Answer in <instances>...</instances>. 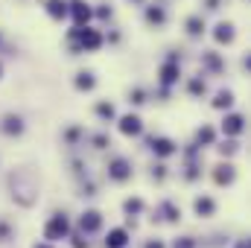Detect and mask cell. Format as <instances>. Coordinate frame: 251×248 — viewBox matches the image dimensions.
Segmentation results:
<instances>
[{
    "label": "cell",
    "mask_w": 251,
    "mask_h": 248,
    "mask_svg": "<svg viewBox=\"0 0 251 248\" xmlns=\"http://www.w3.org/2000/svg\"><path fill=\"white\" fill-rule=\"evenodd\" d=\"M213 35H216L219 44H231V41H234V26H231V24H219Z\"/></svg>",
    "instance_id": "10"
},
{
    "label": "cell",
    "mask_w": 251,
    "mask_h": 248,
    "mask_svg": "<svg viewBox=\"0 0 251 248\" xmlns=\"http://www.w3.org/2000/svg\"><path fill=\"white\" fill-rule=\"evenodd\" d=\"M199 143H213V128H207V125H204V128L199 131Z\"/></svg>",
    "instance_id": "22"
},
{
    "label": "cell",
    "mask_w": 251,
    "mask_h": 248,
    "mask_svg": "<svg viewBox=\"0 0 251 248\" xmlns=\"http://www.w3.org/2000/svg\"><path fill=\"white\" fill-rule=\"evenodd\" d=\"M79 225H82V231H97V228L102 225V219H100V213H97V210H88V213H82Z\"/></svg>",
    "instance_id": "8"
},
{
    "label": "cell",
    "mask_w": 251,
    "mask_h": 248,
    "mask_svg": "<svg viewBox=\"0 0 251 248\" xmlns=\"http://www.w3.org/2000/svg\"><path fill=\"white\" fill-rule=\"evenodd\" d=\"M190 91H193V94H204V82H201V79H193V82H190Z\"/></svg>",
    "instance_id": "24"
},
{
    "label": "cell",
    "mask_w": 251,
    "mask_h": 248,
    "mask_svg": "<svg viewBox=\"0 0 251 248\" xmlns=\"http://www.w3.org/2000/svg\"><path fill=\"white\" fill-rule=\"evenodd\" d=\"M0 70H3V67H0Z\"/></svg>",
    "instance_id": "31"
},
{
    "label": "cell",
    "mask_w": 251,
    "mask_h": 248,
    "mask_svg": "<svg viewBox=\"0 0 251 248\" xmlns=\"http://www.w3.org/2000/svg\"><path fill=\"white\" fill-rule=\"evenodd\" d=\"M67 231H70V225H67V216H53L50 222H47V228H44V237L53 243V240H64L67 237Z\"/></svg>",
    "instance_id": "1"
},
{
    "label": "cell",
    "mask_w": 251,
    "mask_h": 248,
    "mask_svg": "<svg viewBox=\"0 0 251 248\" xmlns=\"http://www.w3.org/2000/svg\"><path fill=\"white\" fill-rule=\"evenodd\" d=\"M164 18H167L164 9H158V6H149V9H146V21H149V24H164Z\"/></svg>",
    "instance_id": "15"
},
{
    "label": "cell",
    "mask_w": 251,
    "mask_h": 248,
    "mask_svg": "<svg viewBox=\"0 0 251 248\" xmlns=\"http://www.w3.org/2000/svg\"><path fill=\"white\" fill-rule=\"evenodd\" d=\"M131 102L140 105V102H143V91H134V94H131Z\"/></svg>",
    "instance_id": "26"
},
{
    "label": "cell",
    "mask_w": 251,
    "mask_h": 248,
    "mask_svg": "<svg viewBox=\"0 0 251 248\" xmlns=\"http://www.w3.org/2000/svg\"><path fill=\"white\" fill-rule=\"evenodd\" d=\"M213 178H216V184H231V181H234V167H231V164H222V167H216Z\"/></svg>",
    "instance_id": "9"
},
{
    "label": "cell",
    "mask_w": 251,
    "mask_h": 248,
    "mask_svg": "<svg viewBox=\"0 0 251 248\" xmlns=\"http://www.w3.org/2000/svg\"><path fill=\"white\" fill-rule=\"evenodd\" d=\"M97 114H100V117H114V105H111V102H100V105H97Z\"/></svg>",
    "instance_id": "21"
},
{
    "label": "cell",
    "mask_w": 251,
    "mask_h": 248,
    "mask_svg": "<svg viewBox=\"0 0 251 248\" xmlns=\"http://www.w3.org/2000/svg\"><path fill=\"white\" fill-rule=\"evenodd\" d=\"M128 243V234H126L123 228H114V231H108V237H105V246L108 248H126Z\"/></svg>",
    "instance_id": "6"
},
{
    "label": "cell",
    "mask_w": 251,
    "mask_h": 248,
    "mask_svg": "<svg viewBox=\"0 0 251 248\" xmlns=\"http://www.w3.org/2000/svg\"><path fill=\"white\" fill-rule=\"evenodd\" d=\"M120 131H123V134H131V137H134V134H140V131H143L140 117H134V114L123 117V120H120Z\"/></svg>",
    "instance_id": "5"
},
{
    "label": "cell",
    "mask_w": 251,
    "mask_h": 248,
    "mask_svg": "<svg viewBox=\"0 0 251 248\" xmlns=\"http://www.w3.org/2000/svg\"><path fill=\"white\" fill-rule=\"evenodd\" d=\"M243 123H246V120H243L240 114H231V117H225V120H222V131H225V134H240V131L246 128Z\"/></svg>",
    "instance_id": "7"
},
{
    "label": "cell",
    "mask_w": 251,
    "mask_h": 248,
    "mask_svg": "<svg viewBox=\"0 0 251 248\" xmlns=\"http://www.w3.org/2000/svg\"><path fill=\"white\" fill-rule=\"evenodd\" d=\"M3 131H6V134H21V131H24V123H21L18 117H6V120H3Z\"/></svg>",
    "instance_id": "14"
},
{
    "label": "cell",
    "mask_w": 251,
    "mask_h": 248,
    "mask_svg": "<svg viewBox=\"0 0 251 248\" xmlns=\"http://www.w3.org/2000/svg\"><path fill=\"white\" fill-rule=\"evenodd\" d=\"M219 152H222V155H234V152H237V143H234V140H231V143H222Z\"/></svg>",
    "instance_id": "25"
},
{
    "label": "cell",
    "mask_w": 251,
    "mask_h": 248,
    "mask_svg": "<svg viewBox=\"0 0 251 248\" xmlns=\"http://www.w3.org/2000/svg\"><path fill=\"white\" fill-rule=\"evenodd\" d=\"M187 32H190V35H201V32H204V21L190 18V21H187Z\"/></svg>",
    "instance_id": "18"
},
{
    "label": "cell",
    "mask_w": 251,
    "mask_h": 248,
    "mask_svg": "<svg viewBox=\"0 0 251 248\" xmlns=\"http://www.w3.org/2000/svg\"><path fill=\"white\" fill-rule=\"evenodd\" d=\"M176 79H178V64L176 62L164 64V67H161V82H164V85H173Z\"/></svg>",
    "instance_id": "11"
},
{
    "label": "cell",
    "mask_w": 251,
    "mask_h": 248,
    "mask_svg": "<svg viewBox=\"0 0 251 248\" xmlns=\"http://www.w3.org/2000/svg\"><path fill=\"white\" fill-rule=\"evenodd\" d=\"M231 102H234V94H231V91H222V94L213 99V108H228Z\"/></svg>",
    "instance_id": "16"
},
{
    "label": "cell",
    "mask_w": 251,
    "mask_h": 248,
    "mask_svg": "<svg viewBox=\"0 0 251 248\" xmlns=\"http://www.w3.org/2000/svg\"><path fill=\"white\" fill-rule=\"evenodd\" d=\"M140 207H143V204H140V198H128V201H126V213H137Z\"/></svg>",
    "instance_id": "23"
},
{
    "label": "cell",
    "mask_w": 251,
    "mask_h": 248,
    "mask_svg": "<svg viewBox=\"0 0 251 248\" xmlns=\"http://www.w3.org/2000/svg\"><path fill=\"white\" fill-rule=\"evenodd\" d=\"M149 146H152V152L161 155V158H170V155L176 152V143H173L170 137H149Z\"/></svg>",
    "instance_id": "3"
},
{
    "label": "cell",
    "mask_w": 251,
    "mask_h": 248,
    "mask_svg": "<svg viewBox=\"0 0 251 248\" xmlns=\"http://www.w3.org/2000/svg\"><path fill=\"white\" fill-rule=\"evenodd\" d=\"M213 210H216L213 198H207V196H204V198H196V213H199V216H210Z\"/></svg>",
    "instance_id": "12"
},
{
    "label": "cell",
    "mask_w": 251,
    "mask_h": 248,
    "mask_svg": "<svg viewBox=\"0 0 251 248\" xmlns=\"http://www.w3.org/2000/svg\"><path fill=\"white\" fill-rule=\"evenodd\" d=\"M76 88H79V91H91V88H94V76H91V73H79Z\"/></svg>",
    "instance_id": "17"
},
{
    "label": "cell",
    "mask_w": 251,
    "mask_h": 248,
    "mask_svg": "<svg viewBox=\"0 0 251 248\" xmlns=\"http://www.w3.org/2000/svg\"><path fill=\"white\" fill-rule=\"evenodd\" d=\"M161 210H164V219H170V222H176V219L181 216V210H178L176 204H170V201H167V204H164Z\"/></svg>",
    "instance_id": "19"
},
{
    "label": "cell",
    "mask_w": 251,
    "mask_h": 248,
    "mask_svg": "<svg viewBox=\"0 0 251 248\" xmlns=\"http://www.w3.org/2000/svg\"><path fill=\"white\" fill-rule=\"evenodd\" d=\"M35 248H50V246H35Z\"/></svg>",
    "instance_id": "30"
},
{
    "label": "cell",
    "mask_w": 251,
    "mask_h": 248,
    "mask_svg": "<svg viewBox=\"0 0 251 248\" xmlns=\"http://www.w3.org/2000/svg\"><path fill=\"white\" fill-rule=\"evenodd\" d=\"M201 62L207 64L210 70H222V62H219V56H216V53H204V56H201Z\"/></svg>",
    "instance_id": "20"
},
{
    "label": "cell",
    "mask_w": 251,
    "mask_h": 248,
    "mask_svg": "<svg viewBox=\"0 0 251 248\" xmlns=\"http://www.w3.org/2000/svg\"><path fill=\"white\" fill-rule=\"evenodd\" d=\"M108 175H111L114 181H126V178L131 175V167H128V161H123V158H114V161L108 164Z\"/></svg>",
    "instance_id": "4"
},
{
    "label": "cell",
    "mask_w": 251,
    "mask_h": 248,
    "mask_svg": "<svg viewBox=\"0 0 251 248\" xmlns=\"http://www.w3.org/2000/svg\"><path fill=\"white\" fill-rule=\"evenodd\" d=\"M176 248H193V240H178V243H176Z\"/></svg>",
    "instance_id": "27"
},
{
    "label": "cell",
    "mask_w": 251,
    "mask_h": 248,
    "mask_svg": "<svg viewBox=\"0 0 251 248\" xmlns=\"http://www.w3.org/2000/svg\"><path fill=\"white\" fill-rule=\"evenodd\" d=\"M47 12H50L53 18H64V15H67V3H64V0H47Z\"/></svg>",
    "instance_id": "13"
},
{
    "label": "cell",
    "mask_w": 251,
    "mask_h": 248,
    "mask_svg": "<svg viewBox=\"0 0 251 248\" xmlns=\"http://www.w3.org/2000/svg\"><path fill=\"white\" fill-rule=\"evenodd\" d=\"M146 248H164V243H158V240H155V243H146Z\"/></svg>",
    "instance_id": "28"
},
{
    "label": "cell",
    "mask_w": 251,
    "mask_h": 248,
    "mask_svg": "<svg viewBox=\"0 0 251 248\" xmlns=\"http://www.w3.org/2000/svg\"><path fill=\"white\" fill-rule=\"evenodd\" d=\"M67 12L73 15V21H76V26H85V24L91 21V9H88V3H82V0H73Z\"/></svg>",
    "instance_id": "2"
},
{
    "label": "cell",
    "mask_w": 251,
    "mask_h": 248,
    "mask_svg": "<svg viewBox=\"0 0 251 248\" xmlns=\"http://www.w3.org/2000/svg\"><path fill=\"white\" fill-rule=\"evenodd\" d=\"M237 248H249V243H240V246H237Z\"/></svg>",
    "instance_id": "29"
}]
</instances>
